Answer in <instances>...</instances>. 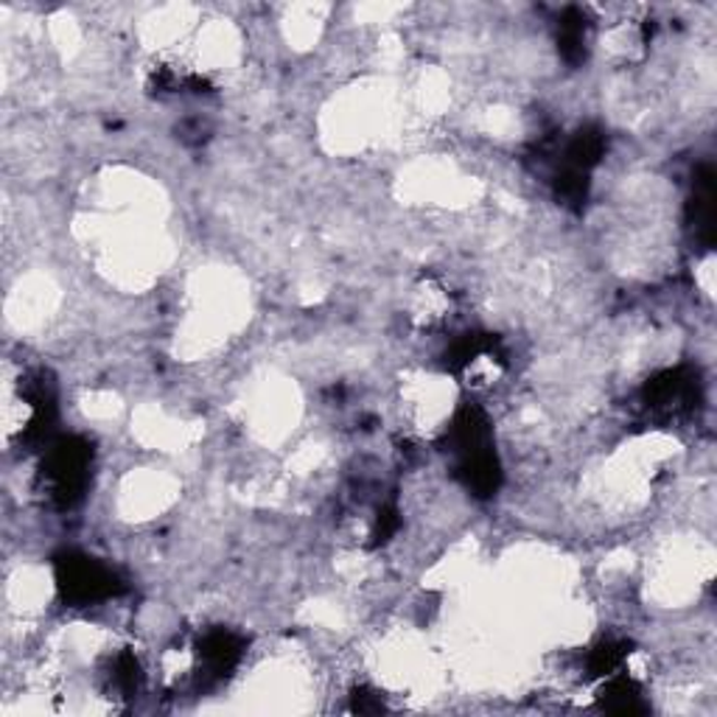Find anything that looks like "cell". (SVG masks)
<instances>
[{
  "instance_id": "obj_7",
  "label": "cell",
  "mask_w": 717,
  "mask_h": 717,
  "mask_svg": "<svg viewBox=\"0 0 717 717\" xmlns=\"http://www.w3.org/2000/svg\"><path fill=\"white\" fill-rule=\"evenodd\" d=\"M602 706L614 712H642L640 701V686L634 684L631 679H611L602 690Z\"/></svg>"
},
{
  "instance_id": "obj_2",
  "label": "cell",
  "mask_w": 717,
  "mask_h": 717,
  "mask_svg": "<svg viewBox=\"0 0 717 717\" xmlns=\"http://www.w3.org/2000/svg\"><path fill=\"white\" fill-rule=\"evenodd\" d=\"M57 586L62 600L71 606H91L121 591V581L112 575V569L76 552L57 558Z\"/></svg>"
},
{
  "instance_id": "obj_5",
  "label": "cell",
  "mask_w": 717,
  "mask_h": 717,
  "mask_svg": "<svg viewBox=\"0 0 717 717\" xmlns=\"http://www.w3.org/2000/svg\"><path fill=\"white\" fill-rule=\"evenodd\" d=\"M241 647H244L241 640L230 634V631H214V634H207L200 645L207 676H216V679H219V676H227V672L234 670L241 659Z\"/></svg>"
},
{
  "instance_id": "obj_1",
  "label": "cell",
  "mask_w": 717,
  "mask_h": 717,
  "mask_svg": "<svg viewBox=\"0 0 717 717\" xmlns=\"http://www.w3.org/2000/svg\"><path fill=\"white\" fill-rule=\"evenodd\" d=\"M91 446L82 438L57 440L43 463V482L59 507H71L82 499L91 477Z\"/></svg>"
},
{
  "instance_id": "obj_8",
  "label": "cell",
  "mask_w": 717,
  "mask_h": 717,
  "mask_svg": "<svg viewBox=\"0 0 717 717\" xmlns=\"http://www.w3.org/2000/svg\"><path fill=\"white\" fill-rule=\"evenodd\" d=\"M622 659H625V645L622 642H602L597 650H591L588 670H591V676H611Z\"/></svg>"
},
{
  "instance_id": "obj_6",
  "label": "cell",
  "mask_w": 717,
  "mask_h": 717,
  "mask_svg": "<svg viewBox=\"0 0 717 717\" xmlns=\"http://www.w3.org/2000/svg\"><path fill=\"white\" fill-rule=\"evenodd\" d=\"M558 43H561V53L569 62H581L586 57V17L577 9H569L561 17Z\"/></svg>"
},
{
  "instance_id": "obj_3",
  "label": "cell",
  "mask_w": 717,
  "mask_h": 717,
  "mask_svg": "<svg viewBox=\"0 0 717 717\" xmlns=\"http://www.w3.org/2000/svg\"><path fill=\"white\" fill-rule=\"evenodd\" d=\"M647 407L665 409V413H684L698 401V379L686 368L667 370L656 375L645 387Z\"/></svg>"
},
{
  "instance_id": "obj_4",
  "label": "cell",
  "mask_w": 717,
  "mask_h": 717,
  "mask_svg": "<svg viewBox=\"0 0 717 717\" xmlns=\"http://www.w3.org/2000/svg\"><path fill=\"white\" fill-rule=\"evenodd\" d=\"M690 214L695 236L704 244H712V236H715V175H712V168L704 166L695 175V196L690 202Z\"/></svg>"
}]
</instances>
